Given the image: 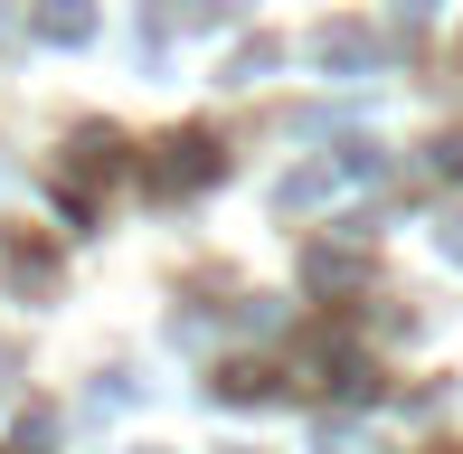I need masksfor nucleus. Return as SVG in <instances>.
I'll return each instance as SVG.
<instances>
[{
	"label": "nucleus",
	"mask_w": 463,
	"mask_h": 454,
	"mask_svg": "<svg viewBox=\"0 0 463 454\" xmlns=\"http://www.w3.org/2000/svg\"><path fill=\"white\" fill-rule=\"evenodd\" d=\"M360 57H369L360 29H331V38H322V67H360Z\"/></svg>",
	"instance_id": "7ed1b4c3"
},
{
	"label": "nucleus",
	"mask_w": 463,
	"mask_h": 454,
	"mask_svg": "<svg viewBox=\"0 0 463 454\" xmlns=\"http://www.w3.org/2000/svg\"><path fill=\"white\" fill-rule=\"evenodd\" d=\"M86 29H95L86 0H48V38H86Z\"/></svg>",
	"instance_id": "f03ea898"
},
{
	"label": "nucleus",
	"mask_w": 463,
	"mask_h": 454,
	"mask_svg": "<svg viewBox=\"0 0 463 454\" xmlns=\"http://www.w3.org/2000/svg\"><path fill=\"white\" fill-rule=\"evenodd\" d=\"M161 152H171V161H161V190H189V180H208V171H218V152H208L199 133H180V142H161Z\"/></svg>",
	"instance_id": "f257e3e1"
}]
</instances>
